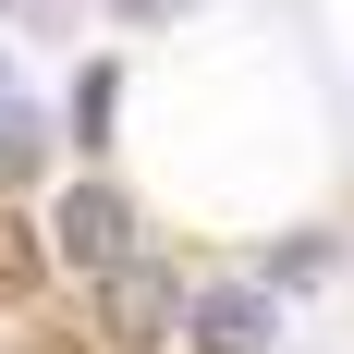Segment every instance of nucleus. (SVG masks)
<instances>
[{
  "label": "nucleus",
  "instance_id": "nucleus-2",
  "mask_svg": "<svg viewBox=\"0 0 354 354\" xmlns=\"http://www.w3.org/2000/svg\"><path fill=\"white\" fill-rule=\"evenodd\" d=\"M49 245H62L73 269H122V257H135V208H122L110 183H73L62 220H49Z\"/></svg>",
  "mask_w": 354,
  "mask_h": 354
},
{
  "label": "nucleus",
  "instance_id": "nucleus-6",
  "mask_svg": "<svg viewBox=\"0 0 354 354\" xmlns=\"http://www.w3.org/2000/svg\"><path fill=\"white\" fill-rule=\"evenodd\" d=\"M110 110H122V73H73V135H86V147H110Z\"/></svg>",
  "mask_w": 354,
  "mask_h": 354
},
{
  "label": "nucleus",
  "instance_id": "nucleus-3",
  "mask_svg": "<svg viewBox=\"0 0 354 354\" xmlns=\"http://www.w3.org/2000/svg\"><path fill=\"white\" fill-rule=\"evenodd\" d=\"M269 281H220V293H196V306H183V342L196 354H269Z\"/></svg>",
  "mask_w": 354,
  "mask_h": 354
},
{
  "label": "nucleus",
  "instance_id": "nucleus-5",
  "mask_svg": "<svg viewBox=\"0 0 354 354\" xmlns=\"http://www.w3.org/2000/svg\"><path fill=\"white\" fill-rule=\"evenodd\" d=\"M37 159H49V122H37L25 98H0V196H12V183H37Z\"/></svg>",
  "mask_w": 354,
  "mask_h": 354
},
{
  "label": "nucleus",
  "instance_id": "nucleus-9",
  "mask_svg": "<svg viewBox=\"0 0 354 354\" xmlns=\"http://www.w3.org/2000/svg\"><path fill=\"white\" fill-rule=\"evenodd\" d=\"M0 98H12V73H0Z\"/></svg>",
  "mask_w": 354,
  "mask_h": 354
},
{
  "label": "nucleus",
  "instance_id": "nucleus-8",
  "mask_svg": "<svg viewBox=\"0 0 354 354\" xmlns=\"http://www.w3.org/2000/svg\"><path fill=\"white\" fill-rule=\"evenodd\" d=\"M122 12H147V25H159V12H183V0H122Z\"/></svg>",
  "mask_w": 354,
  "mask_h": 354
},
{
  "label": "nucleus",
  "instance_id": "nucleus-1",
  "mask_svg": "<svg viewBox=\"0 0 354 354\" xmlns=\"http://www.w3.org/2000/svg\"><path fill=\"white\" fill-rule=\"evenodd\" d=\"M98 330H110V342H122V354H159V342H171V330H183V293H171V269H159V257H122V269H98Z\"/></svg>",
  "mask_w": 354,
  "mask_h": 354
},
{
  "label": "nucleus",
  "instance_id": "nucleus-7",
  "mask_svg": "<svg viewBox=\"0 0 354 354\" xmlns=\"http://www.w3.org/2000/svg\"><path fill=\"white\" fill-rule=\"evenodd\" d=\"M306 281H330V232H293V245L269 257V293H306Z\"/></svg>",
  "mask_w": 354,
  "mask_h": 354
},
{
  "label": "nucleus",
  "instance_id": "nucleus-4",
  "mask_svg": "<svg viewBox=\"0 0 354 354\" xmlns=\"http://www.w3.org/2000/svg\"><path fill=\"white\" fill-rule=\"evenodd\" d=\"M37 281H49V245H37V220L0 208V306H37Z\"/></svg>",
  "mask_w": 354,
  "mask_h": 354
}]
</instances>
